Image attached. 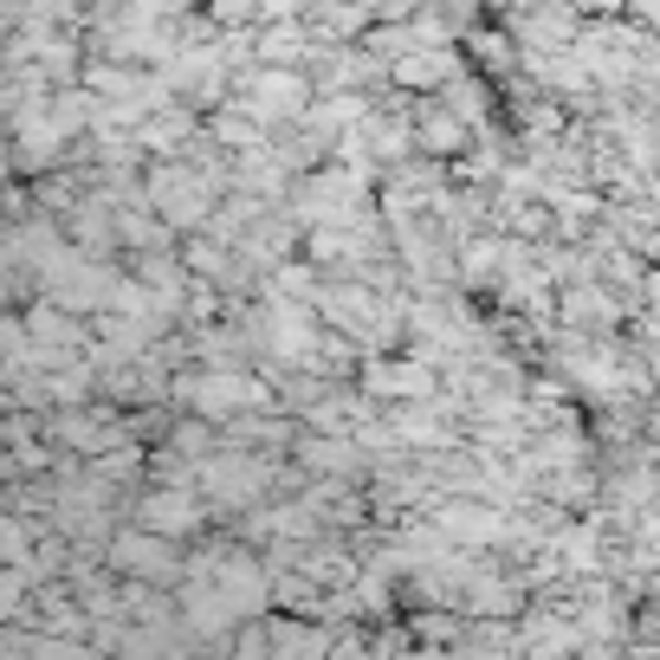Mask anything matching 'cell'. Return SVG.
<instances>
[{"label":"cell","instance_id":"1","mask_svg":"<svg viewBox=\"0 0 660 660\" xmlns=\"http://www.w3.org/2000/svg\"><path fill=\"white\" fill-rule=\"evenodd\" d=\"M117 563L137 570V576H169V551L150 544V538H123V544H117Z\"/></svg>","mask_w":660,"mask_h":660},{"label":"cell","instance_id":"2","mask_svg":"<svg viewBox=\"0 0 660 660\" xmlns=\"http://www.w3.org/2000/svg\"><path fill=\"white\" fill-rule=\"evenodd\" d=\"M195 511H188V499H175V493H162V499H150V524H169V531H182Z\"/></svg>","mask_w":660,"mask_h":660}]
</instances>
